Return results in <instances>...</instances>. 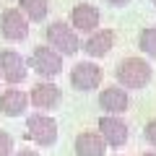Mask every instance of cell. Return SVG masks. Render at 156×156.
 <instances>
[{
  "instance_id": "7402d4cb",
  "label": "cell",
  "mask_w": 156,
  "mask_h": 156,
  "mask_svg": "<svg viewBox=\"0 0 156 156\" xmlns=\"http://www.w3.org/2000/svg\"><path fill=\"white\" fill-rule=\"evenodd\" d=\"M0 81H3V73H0Z\"/></svg>"
},
{
  "instance_id": "cb8c5ba5",
  "label": "cell",
  "mask_w": 156,
  "mask_h": 156,
  "mask_svg": "<svg viewBox=\"0 0 156 156\" xmlns=\"http://www.w3.org/2000/svg\"><path fill=\"white\" fill-rule=\"evenodd\" d=\"M117 156H120V154H117Z\"/></svg>"
},
{
  "instance_id": "3957f363",
  "label": "cell",
  "mask_w": 156,
  "mask_h": 156,
  "mask_svg": "<svg viewBox=\"0 0 156 156\" xmlns=\"http://www.w3.org/2000/svg\"><path fill=\"white\" fill-rule=\"evenodd\" d=\"M47 44L55 47V50L60 52V55H65V57L76 55V52L83 47L76 26H73V23H65V21H52L50 26H47Z\"/></svg>"
},
{
  "instance_id": "e0dca14e",
  "label": "cell",
  "mask_w": 156,
  "mask_h": 156,
  "mask_svg": "<svg viewBox=\"0 0 156 156\" xmlns=\"http://www.w3.org/2000/svg\"><path fill=\"white\" fill-rule=\"evenodd\" d=\"M13 146H16L13 135L5 133V130H0V156H13Z\"/></svg>"
},
{
  "instance_id": "8992f818",
  "label": "cell",
  "mask_w": 156,
  "mask_h": 156,
  "mask_svg": "<svg viewBox=\"0 0 156 156\" xmlns=\"http://www.w3.org/2000/svg\"><path fill=\"white\" fill-rule=\"evenodd\" d=\"M70 86L76 91H94L101 86V68L91 60H83V62H76L70 68Z\"/></svg>"
},
{
  "instance_id": "ffe728a7",
  "label": "cell",
  "mask_w": 156,
  "mask_h": 156,
  "mask_svg": "<svg viewBox=\"0 0 156 156\" xmlns=\"http://www.w3.org/2000/svg\"><path fill=\"white\" fill-rule=\"evenodd\" d=\"M104 3H109V5H117V8H120V5H128L130 0H104Z\"/></svg>"
},
{
  "instance_id": "9c48e42d",
  "label": "cell",
  "mask_w": 156,
  "mask_h": 156,
  "mask_svg": "<svg viewBox=\"0 0 156 156\" xmlns=\"http://www.w3.org/2000/svg\"><path fill=\"white\" fill-rule=\"evenodd\" d=\"M99 21H101V13H99L96 5H91V3H78V5H73L70 23L76 26L78 34H94L99 29Z\"/></svg>"
},
{
  "instance_id": "d6986e66",
  "label": "cell",
  "mask_w": 156,
  "mask_h": 156,
  "mask_svg": "<svg viewBox=\"0 0 156 156\" xmlns=\"http://www.w3.org/2000/svg\"><path fill=\"white\" fill-rule=\"evenodd\" d=\"M13 156H39V151H31V148H21V151H16Z\"/></svg>"
},
{
  "instance_id": "2e32d148",
  "label": "cell",
  "mask_w": 156,
  "mask_h": 156,
  "mask_svg": "<svg viewBox=\"0 0 156 156\" xmlns=\"http://www.w3.org/2000/svg\"><path fill=\"white\" fill-rule=\"evenodd\" d=\"M138 50L143 52L146 57L156 60V26L140 29V34H138Z\"/></svg>"
},
{
  "instance_id": "7a4b0ae2",
  "label": "cell",
  "mask_w": 156,
  "mask_h": 156,
  "mask_svg": "<svg viewBox=\"0 0 156 156\" xmlns=\"http://www.w3.org/2000/svg\"><path fill=\"white\" fill-rule=\"evenodd\" d=\"M26 138L37 143L39 148H50L57 143V122L55 117L44 115V112H34L26 117Z\"/></svg>"
},
{
  "instance_id": "ba28073f",
  "label": "cell",
  "mask_w": 156,
  "mask_h": 156,
  "mask_svg": "<svg viewBox=\"0 0 156 156\" xmlns=\"http://www.w3.org/2000/svg\"><path fill=\"white\" fill-rule=\"evenodd\" d=\"M0 73H3V81L11 86H18L26 81L29 76V62L18 55L16 50H3L0 52Z\"/></svg>"
},
{
  "instance_id": "44dd1931",
  "label": "cell",
  "mask_w": 156,
  "mask_h": 156,
  "mask_svg": "<svg viewBox=\"0 0 156 156\" xmlns=\"http://www.w3.org/2000/svg\"><path fill=\"white\" fill-rule=\"evenodd\" d=\"M140 156H156V154H154V151H146V154H140Z\"/></svg>"
},
{
  "instance_id": "277c9868",
  "label": "cell",
  "mask_w": 156,
  "mask_h": 156,
  "mask_svg": "<svg viewBox=\"0 0 156 156\" xmlns=\"http://www.w3.org/2000/svg\"><path fill=\"white\" fill-rule=\"evenodd\" d=\"M62 57H65V55H60L55 47H50V44L42 47V44H39V47H34L31 57H29V68H31L39 78L52 81V78L62 70Z\"/></svg>"
},
{
  "instance_id": "7c38bea8",
  "label": "cell",
  "mask_w": 156,
  "mask_h": 156,
  "mask_svg": "<svg viewBox=\"0 0 156 156\" xmlns=\"http://www.w3.org/2000/svg\"><path fill=\"white\" fill-rule=\"evenodd\" d=\"M107 140L101 138L99 130H86V133L76 135V143H73V151L76 156H104Z\"/></svg>"
},
{
  "instance_id": "9a60e30c",
  "label": "cell",
  "mask_w": 156,
  "mask_h": 156,
  "mask_svg": "<svg viewBox=\"0 0 156 156\" xmlns=\"http://www.w3.org/2000/svg\"><path fill=\"white\" fill-rule=\"evenodd\" d=\"M18 5H21V11L26 13L29 21H44L47 13H50V3L47 0H18Z\"/></svg>"
},
{
  "instance_id": "6da1fadb",
  "label": "cell",
  "mask_w": 156,
  "mask_h": 156,
  "mask_svg": "<svg viewBox=\"0 0 156 156\" xmlns=\"http://www.w3.org/2000/svg\"><path fill=\"white\" fill-rule=\"evenodd\" d=\"M115 78L117 83L125 86L128 91H138V89H146L154 78V68L148 65V60L143 57H125L120 65L115 68Z\"/></svg>"
},
{
  "instance_id": "52a82bcc",
  "label": "cell",
  "mask_w": 156,
  "mask_h": 156,
  "mask_svg": "<svg viewBox=\"0 0 156 156\" xmlns=\"http://www.w3.org/2000/svg\"><path fill=\"white\" fill-rule=\"evenodd\" d=\"M96 128H99L101 138L107 140V146H112V148H122L130 138V130L120 115H101Z\"/></svg>"
},
{
  "instance_id": "5b68a950",
  "label": "cell",
  "mask_w": 156,
  "mask_h": 156,
  "mask_svg": "<svg viewBox=\"0 0 156 156\" xmlns=\"http://www.w3.org/2000/svg\"><path fill=\"white\" fill-rule=\"evenodd\" d=\"M0 34L8 42H23L29 37V18L21 8H5L0 13Z\"/></svg>"
},
{
  "instance_id": "4fadbf2b",
  "label": "cell",
  "mask_w": 156,
  "mask_h": 156,
  "mask_svg": "<svg viewBox=\"0 0 156 156\" xmlns=\"http://www.w3.org/2000/svg\"><path fill=\"white\" fill-rule=\"evenodd\" d=\"M29 104H31V99L21 89H5L0 94V112L5 117H21Z\"/></svg>"
},
{
  "instance_id": "603a6c76",
  "label": "cell",
  "mask_w": 156,
  "mask_h": 156,
  "mask_svg": "<svg viewBox=\"0 0 156 156\" xmlns=\"http://www.w3.org/2000/svg\"><path fill=\"white\" fill-rule=\"evenodd\" d=\"M151 3H156V0H151Z\"/></svg>"
},
{
  "instance_id": "8fae6325",
  "label": "cell",
  "mask_w": 156,
  "mask_h": 156,
  "mask_svg": "<svg viewBox=\"0 0 156 156\" xmlns=\"http://www.w3.org/2000/svg\"><path fill=\"white\" fill-rule=\"evenodd\" d=\"M99 107L104 109V115H122L130 107V96L125 86H104L99 91Z\"/></svg>"
},
{
  "instance_id": "30bf717a",
  "label": "cell",
  "mask_w": 156,
  "mask_h": 156,
  "mask_svg": "<svg viewBox=\"0 0 156 156\" xmlns=\"http://www.w3.org/2000/svg\"><path fill=\"white\" fill-rule=\"evenodd\" d=\"M29 99H31L34 109H55V107L60 104V99H62V91H60L57 83L42 78V81L29 91Z\"/></svg>"
},
{
  "instance_id": "5bb4252c",
  "label": "cell",
  "mask_w": 156,
  "mask_h": 156,
  "mask_svg": "<svg viewBox=\"0 0 156 156\" xmlns=\"http://www.w3.org/2000/svg\"><path fill=\"white\" fill-rule=\"evenodd\" d=\"M112 47H115V31L112 29H96L83 42V52L89 57H104Z\"/></svg>"
},
{
  "instance_id": "ac0fdd59",
  "label": "cell",
  "mask_w": 156,
  "mask_h": 156,
  "mask_svg": "<svg viewBox=\"0 0 156 156\" xmlns=\"http://www.w3.org/2000/svg\"><path fill=\"white\" fill-rule=\"evenodd\" d=\"M143 138H146V143H148V146H154V148H156V117L146 122V128H143Z\"/></svg>"
}]
</instances>
